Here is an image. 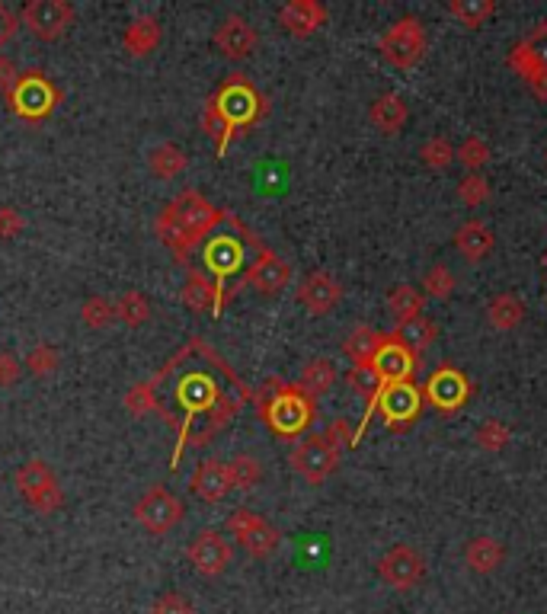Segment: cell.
Here are the masks:
<instances>
[{
	"label": "cell",
	"instance_id": "1",
	"mask_svg": "<svg viewBox=\"0 0 547 614\" xmlns=\"http://www.w3.org/2000/svg\"><path fill=\"white\" fill-rule=\"evenodd\" d=\"M144 387H148L151 410L164 416L176 432L170 467L180 464L186 448L212 442L234 413L253 400V391L240 381L237 371L199 336L173 352V359L151 381H144Z\"/></svg>",
	"mask_w": 547,
	"mask_h": 614
},
{
	"label": "cell",
	"instance_id": "2",
	"mask_svg": "<svg viewBox=\"0 0 547 614\" xmlns=\"http://www.w3.org/2000/svg\"><path fill=\"white\" fill-rule=\"evenodd\" d=\"M228 215H231L228 208H218L208 202L202 192L186 189L160 212L154 231L180 260H186L189 250L199 247L208 234H215L221 224L228 221Z\"/></svg>",
	"mask_w": 547,
	"mask_h": 614
},
{
	"label": "cell",
	"instance_id": "3",
	"mask_svg": "<svg viewBox=\"0 0 547 614\" xmlns=\"http://www.w3.org/2000/svg\"><path fill=\"white\" fill-rule=\"evenodd\" d=\"M231 228L234 231L212 234L202 247V269L218 285V314H221L224 301H228V279H234L237 272L247 266L250 250H263L260 237H256L247 224H240V218H234Z\"/></svg>",
	"mask_w": 547,
	"mask_h": 614
},
{
	"label": "cell",
	"instance_id": "4",
	"mask_svg": "<svg viewBox=\"0 0 547 614\" xmlns=\"http://www.w3.org/2000/svg\"><path fill=\"white\" fill-rule=\"evenodd\" d=\"M260 407L263 423L279 435V439H298L314 419V397L304 394L298 384L269 378L260 394H253Z\"/></svg>",
	"mask_w": 547,
	"mask_h": 614
},
{
	"label": "cell",
	"instance_id": "5",
	"mask_svg": "<svg viewBox=\"0 0 547 614\" xmlns=\"http://www.w3.org/2000/svg\"><path fill=\"white\" fill-rule=\"evenodd\" d=\"M208 106L218 112V119L228 125L231 135L256 125L269 109L266 96L256 90L244 74H231L228 80H224V84L218 87V93L208 100Z\"/></svg>",
	"mask_w": 547,
	"mask_h": 614
},
{
	"label": "cell",
	"instance_id": "6",
	"mask_svg": "<svg viewBox=\"0 0 547 614\" xmlns=\"http://www.w3.org/2000/svg\"><path fill=\"white\" fill-rule=\"evenodd\" d=\"M58 103H61V90L55 87V80L48 77L45 71H39V68L20 71L13 90L7 93L10 112H13V116L26 119V122H39L45 116H52Z\"/></svg>",
	"mask_w": 547,
	"mask_h": 614
},
{
	"label": "cell",
	"instance_id": "7",
	"mask_svg": "<svg viewBox=\"0 0 547 614\" xmlns=\"http://www.w3.org/2000/svg\"><path fill=\"white\" fill-rule=\"evenodd\" d=\"M426 29L423 23L416 20V16H400L397 23L388 26V32L378 39V52L381 58L394 64V68H413V64H420L423 55H426Z\"/></svg>",
	"mask_w": 547,
	"mask_h": 614
},
{
	"label": "cell",
	"instance_id": "8",
	"mask_svg": "<svg viewBox=\"0 0 547 614\" xmlns=\"http://www.w3.org/2000/svg\"><path fill=\"white\" fill-rule=\"evenodd\" d=\"M16 490L26 499V503L36 509L39 515H52L64 506V490L55 477V471L48 467L42 458L26 461L20 471H16Z\"/></svg>",
	"mask_w": 547,
	"mask_h": 614
},
{
	"label": "cell",
	"instance_id": "9",
	"mask_svg": "<svg viewBox=\"0 0 547 614\" xmlns=\"http://www.w3.org/2000/svg\"><path fill=\"white\" fill-rule=\"evenodd\" d=\"M423 387L413 381H394V384H381V391L375 397V413L388 423V429H404L410 426L423 410Z\"/></svg>",
	"mask_w": 547,
	"mask_h": 614
},
{
	"label": "cell",
	"instance_id": "10",
	"mask_svg": "<svg viewBox=\"0 0 547 614\" xmlns=\"http://www.w3.org/2000/svg\"><path fill=\"white\" fill-rule=\"evenodd\" d=\"M228 531L250 557H260V560L272 557V554H276V547L282 544L279 528L272 522H266L263 515H256L253 509H234L228 515Z\"/></svg>",
	"mask_w": 547,
	"mask_h": 614
},
{
	"label": "cell",
	"instance_id": "11",
	"mask_svg": "<svg viewBox=\"0 0 547 614\" xmlns=\"http://www.w3.org/2000/svg\"><path fill=\"white\" fill-rule=\"evenodd\" d=\"M183 512H186V506L167 487H151L135 503L138 525L148 531V535H154V538L167 535V531H173L176 525H180L183 522Z\"/></svg>",
	"mask_w": 547,
	"mask_h": 614
},
{
	"label": "cell",
	"instance_id": "12",
	"mask_svg": "<svg viewBox=\"0 0 547 614\" xmlns=\"http://www.w3.org/2000/svg\"><path fill=\"white\" fill-rule=\"evenodd\" d=\"M471 397V381L464 371H458L455 365H439L432 375L426 378L423 387V400L432 410L439 413H458L464 403Z\"/></svg>",
	"mask_w": 547,
	"mask_h": 614
},
{
	"label": "cell",
	"instance_id": "13",
	"mask_svg": "<svg viewBox=\"0 0 547 614\" xmlns=\"http://www.w3.org/2000/svg\"><path fill=\"white\" fill-rule=\"evenodd\" d=\"M340 455L343 451L336 448L324 432L320 435H311V439H304L292 448V467L308 480V483H324L333 471L336 464H340Z\"/></svg>",
	"mask_w": 547,
	"mask_h": 614
},
{
	"label": "cell",
	"instance_id": "14",
	"mask_svg": "<svg viewBox=\"0 0 547 614\" xmlns=\"http://www.w3.org/2000/svg\"><path fill=\"white\" fill-rule=\"evenodd\" d=\"M20 20L36 39L55 42L64 36V29L74 23V7L68 0H29L20 13Z\"/></svg>",
	"mask_w": 547,
	"mask_h": 614
},
{
	"label": "cell",
	"instance_id": "15",
	"mask_svg": "<svg viewBox=\"0 0 547 614\" xmlns=\"http://www.w3.org/2000/svg\"><path fill=\"white\" fill-rule=\"evenodd\" d=\"M378 576L391 589L407 592L413 586H420L426 579V560L420 551H413L410 544H394L388 554H381L378 560Z\"/></svg>",
	"mask_w": 547,
	"mask_h": 614
},
{
	"label": "cell",
	"instance_id": "16",
	"mask_svg": "<svg viewBox=\"0 0 547 614\" xmlns=\"http://www.w3.org/2000/svg\"><path fill=\"white\" fill-rule=\"evenodd\" d=\"M192 570L199 576H221L224 570L231 567L234 560V547L228 544V538L221 535V531H199L196 538H192L189 551H186Z\"/></svg>",
	"mask_w": 547,
	"mask_h": 614
},
{
	"label": "cell",
	"instance_id": "17",
	"mask_svg": "<svg viewBox=\"0 0 547 614\" xmlns=\"http://www.w3.org/2000/svg\"><path fill=\"white\" fill-rule=\"evenodd\" d=\"M244 282L250 288H256L260 295H279L282 288L292 282V266H288L279 253L272 250H260V256L250 263V269L244 272Z\"/></svg>",
	"mask_w": 547,
	"mask_h": 614
},
{
	"label": "cell",
	"instance_id": "18",
	"mask_svg": "<svg viewBox=\"0 0 547 614\" xmlns=\"http://www.w3.org/2000/svg\"><path fill=\"white\" fill-rule=\"evenodd\" d=\"M372 368L381 384H394V381H410L413 368H416V355L400 343L397 336H384V343L378 346Z\"/></svg>",
	"mask_w": 547,
	"mask_h": 614
},
{
	"label": "cell",
	"instance_id": "19",
	"mask_svg": "<svg viewBox=\"0 0 547 614\" xmlns=\"http://www.w3.org/2000/svg\"><path fill=\"white\" fill-rule=\"evenodd\" d=\"M343 298V285L336 282V276L330 272L317 269L311 276H304L301 285H298V301L308 307V314L320 317V314H330L336 304Z\"/></svg>",
	"mask_w": 547,
	"mask_h": 614
},
{
	"label": "cell",
	"instance_id": "20",
	"mask_svg": "<svg viewBox=\"0 0 547 614\" xmlns=\"http://www.w3.org/2000/svg\"><path fill=\"white\" fill-rule=\"evenodd\" d=\"M256 45H260V36H256V29L244 20V16H228L218 29H215V48L231 61H244L256 52Z\"/></svg>",
	"mask_w": 547,
	"mask_h": 614
},
{
	"label": "cell",
	"instance_id": "21",
	"mask_svg": "<svg viewBox=\"0 0 547 614\" xmlns=\"http://www.w3.org/2000/svg\"><path fill=\"white\" fill-rule=\"evenodd\" d=\"M324 23H327V7L317 4V0H288L279 10V26L298 39L314 36Z\"/></svg>",
	"mask_w": 547,
	"mask_h": 614
},
{
	"label": "cell",
	"instance_id": "22",
	"mask_svg": "<svg viewBox=\"0 0 547 614\" xmlns=\"http://www.w3.org/2000/svg\"><path fill=\"white\" fill-rule=\"evenodd\" d=\"M189 490L196 493L205 503H218L231 493V474H228V464L218 461V458H205L196 464V471L189 477Z\"/></svg>",
	"mask_w": 547,
	"mask_h": 614
},
{
	"label": "cell",
	"instance_id": "23",
	"mask_svg": "<svg viewBox=\"0 0 547 614\" xmlns=\"http://www.w3.org/2000/svg\"><path fill=\"white\" fill-rule=\"evenodd\" d=\"M160 39H164V26H160V20H157V16H151V13L135 16V20L128 23L125 36H122L125 52H132L135 58L151 55L154 48L160 45Z\"/></svg>",
	"mask_w": 547,
	"mask_h": 614
},
{
	"label": "cell",
	"instance_id": "24",
	"mask_svg": "<svg viewBox=\"0 0 547 614\" xmlns=\"http://www.w3.org/2000/svg\"><path fill=\"white\" fill-rule=\"evenodd\" d=\"M183 301L189 311H212L218 317V285L215 279L208 276L205 269H196V266H189L186 272V288H183Z\"/></svg>",
	"mask_w": 547,
	"mask_h": 614
},
{
	"label": "cell",
	"instance_id": "25",
	"mask_svg": "<svg viewBox=\"0 0 547 614\" xmlns=\"http://www.w3.org/2000/svg\"><path fill=\"white\" fill-rule=\"evenodd\" d=\"M407 116H410V109L404 103V96H397V93H381L372 103V109H368V119H372V125L381 135H397L400 128L407 125Z\"/></svg>",
	"mask_w": 547,
	"mask_h": 614
},
{
	"label": "cell",
	"instance_id": "26",
	"mask_svg": "<svg viewBox=\"0 0 547 614\" xmlns=\"http://www.w3.org/2000/svg\"><path fill=\"white\" fill-rule=\"evenodd\" d=\"M455 247H458V253L468 263H480V260H487L490 250H493V231L487 228L484 221L471 218V221H464L461 228H458Z\"/></svg>",
	"mask_w": 547,
	"mask_h": 614
},
{
	"label": "cell",
	"instance_id": "27",
	"mask_svg": "<svg viewBox=\"0 0 547 614\" xmlns=\"http://www.w3.org/2000/svg\"><path fill=\"white\" fill-rule=\"evenodd\" d=\"M464 560H468V567L474 573H493L503 567L506 560V551L500 541H493L490 535H480L474 541H468V547H464Z\"/></svg>",
	"mask_w": 547,
	"mask_h": 614
},
{
	"label": "cell",
	"instance_id": "28",
	"mask_svg": "<svg viewBox=\"0 0 547 614\" xmlns=\"http://www.w3.org/2000/svg\"><path fill=\"white\" fill-rule=\"evenodd\" d=\"M148 167L154 170V176H160V180H173V176H180L189 167V157L180 144L164 141V144H157V148H151Z\"/></svg>",
	"mask_w": 547,
	"mask_h": 614
},
{
	"label": "cell",
	"instance_id": "29",
	"mask_svg": "<svg viewBox=\"0 0 547 614\" xmlns=\"http://www.w3.org/2000/svg\"><path fill=\"white\" fill-rule=\"evenodd\" d=\"M384 343V333L372 330V327H356L343 343V352L352 365H372L378 346Z\"/></svg>",
	"mask_w": 547,
	"mask_h": 614
},
{
	"label": "cell",
	"instance_id": "30",
	"mask_svg": "<svg viewBox=\"0 0 547 614\" xmlns=\"http://www.w3.org/2000/svg\"><path fill=\"white\" fill-rule=\"evenodd\" d=\"M346 381H349L352 391H356L359 397H365V403H368L365 423H362L359 432H356V442H359V435L365 432L368 419H372V413H375L372 407H375V397H378V391H381V381H378V375H375V368H372V365H352V368H349V375H346Z\"/></svg>",
	"mask_w": 547,
	"mask_h": 614
},
{
	"label": "cell",
	"instance_id": "31",
	"mask_svg": "<svg viewBox=\"0 0 547 614\" xmlns=\"http://www.w3.org/2000/svg\"><path fill=\"white\" fill-rule=\"evenodd\" d=\"M487 320L493 330H516L525 320V304L516 295H496L487 307Z\"/></svg>",
	"mask_w": 547,
	"mask_h": 614
},
{
	"label": "cell",
	"instance_id": "32",
	"mask_svg": "<svg viewBox=\"0 0 547 614\" xmlns=\"http://www.w3.org/2000/svg\"><path fill=\"white\" fill-rule=\"evenodd\" d=\"M336 384V368L330 359H311L308 365L301 368V378H298V387L304 394H311L314 400L320 394H327L330 387Z\"/></svg>",
	"mask_w": 547,
	"mask_h": 614
},
{
	"label": "cell",
	"instance_id": "33",
	"mask_svg": "<svg viewBox=\"0 0 547 614\" xmlns=\"http://www.w3.org/2000/svg\"><path fill=\"white\" fill-rule=\"evenodd\" d=\"M388 307H391V317L397 320V327H404V323L423 317V295L413 285H397L388 295Z\"/></svg>",
	"mask_w": 547,
	"mask_h": 614
},
{
	"label": "cell",
	"instance_id": "34",
	"mask_svg": "<svg viewBox=\"0 0 547 614\" xmlns=\"http://www.w3.org/2000/svg\"><path fill=\"white\" fill-rule=\"evenodd\" d=\"M436 323L432 320H426V317H416V320H410V323H404V327H400L394 336L400 339V343H404L413 355H420V352H426L429 346H432V339H436Z\"/></svg>",
	"mask_w": 547,
	"mask_h": 614
},
{
	"label": "cell",
	"instance_id": "35",
	"mask_svg": "<svg viewBox=\"0 0 547 614\" xmlns=\"http://www.w3.org/2000/svg\"><path fill=\"white\" fill-rule=\"evenodd\" d=\"M445 10L448 16H455L461 26L477 29V26H484V20H490L496 7H493V0H452Z\"/></svg>",
	"mask_w": 547,
	"mask_h": 614
},
{
	"label": "cell",
	"instance_id": "36",
	"mask_svg": "<svg viewBox=\"0 0 547 614\" xmlns=\"http://www.w3.org/2000/svg\"><path fill=\"white\" fill-rule=\"evenodd\" d=\"M228 474H231V487L234 490H253L256 483H260V477H263V467H260V461H256L253 455H234L231 458V464H228Z\"/></svg>",
	"mask_w": 547,
	"mask_h": 614
},
{
	"label": "cell",
	"instance_id": "37",
	"mask_svg": "<svg viewBox=\"0 0 547 614\" xmlns=\"http://www.w3.org/2000/svg\"><path fill=\"white\" fill-rule=\"evenodd\" d=\"M112 304H116V320L128 323V327H141V323L151 317V301L141 292H125Z\"/></svg>",
	"mask_w": 547,
	"mask_h": 614
},
{
	"label": "cell",
	"instance_id": "38",
	"mask_svg": "<svg viewBox=\"0 0 547 614\" xmlns=\"http://www.w3.org/2000/svg\"><path fill=\"white\" fill-rule=\"evenodd\" d=\"M516 52L525 58V61H532L535 68H544L547 71V23H538L528 36L516 45Z\"/></svg>",
	"mask_w": 547,
	"mask_h": 614
},
{
	"label": "cell",
	"instance_id": "39",
	"mask_svg": "<svg viewBox=\"0 0 547 614\" xmlns=\"http://www.w3.org/2000/svg\"><path fill=\"white\" fill-rule=\"evenodd\" d=\"M80 317H84L87 327L103 330V327H109L112 320H116V304H112L109 298H103V295H93V298L84 301V307H80Z\"/></svg>",
	"mask_w": 547,
	"mask_h": 614
},
{
	"label": "cell",
	"instance_id": "40",
	"mask_svg": "<svg viewBox=\"0 0 547 614\" xmlns=\"http://www.w3.org/2000/svg\"><path fill=\"white\" fill-rule=\"evenodd\" d=\"M509 64H512V71H516L528 87L535 90V96H541V100H547V71L544 68H535L532 61H525L516 48H512V55H509Z\"/></svg>",
	"mask_w": 547,
	"mask_h": 614
},
{
	"label": "cell",
	"instance_id": "41",
	"mask_svg": "<svg viewBox=\"0 0 547 614\" xmlns=\"http://www.w3.org/2000/svg\"><path fill=\"white\" fill-rule=\"evenodd\" d=\"M455 157H458L471 173H477V170L490 160V148H487L484 138H464L461 148H455Z\"/></svg>",
	"mask_w": 547,
	"mask_h": 614
},
{
	"label": "cell",
	"instance_id": "42",
	"mask_svg": "<svg viewBox=\"0 0 547 614\" xmlns=\"http://www.w3.org/2000/svg\"><path fill=\"white\" fill-rule=\"evenodd\" d=\"M423 288H426V295H432V298H448L455 292V272L448 266H432L423 276Z\"/></svg>",
	"mask_w": 547,
	"mask_h": 614
},
{
	"label": "cell",
	"instance_id": "43",
	"mask_svg": "<svg viewBox=\"0 0 547 614\" xmlns=\"http://www.w3.org/2000/svg\"><path fill=\"white\" fill-rule=\"evenodd\" d=\"M58 359H61L58 349L48 346V343H42V346H36V349L26 355V368H29L36 378H45V375H52V371L58 368Z\"/></svg>",
	"mask_w": 547,
	"mask_h": 614
},
{
	"label": "cell",
	"instance_id": "44",
	"mask_svg": "<svg viewBox=\"0 0 547 614\" xmlns=\"http://www.w3.org/2000/svg\"><path fill=\"white\" fill-rule=\"evenodd\" d=\"M420 157L426 160L429 167L442 170V167H448V164L455 160V144L445 141V138H429L423 148H420Z\"/></svg>",
	"mask_w": 547,
	"mask_h": 614
},
{
	"label": "cell",
	"instance_id": "45",
	"mask_svg": "<svg viewBox=\"0 0 547 614\" xmlns=\"http://www.w3.org/2000/svg\"><path fill=\"white\" fill-rule=\"evenodd\" d=\"M458 196H461V202L464 205H484L487 202V196H490V186H487V180L480 173H468L461 180V186H458Z\"/></svg>",
	"mask_w": 547,
	"mask_h": 614
},
{
	"label": "cell",
	"instance_id": "46",
	"mask_svg": "<svg viewBox=\"0 0 547 614\" xmlns=\"http://www.w3.org/2000/svg\"><path fill=\"white\" fill-rule=\"evenodd\" d=\"M477 445L487 448V451H500L509 445V429L500 423V419H487V423L477 429Z\"/></svg>",
	"mask_w": 547,
	"mask_h": 614
},
{
	"label": "cell",
	"instance_id": "47",
	"mask_svg": "<svg viewBox=\"0 0 547 614\" xmlns=\"http://www.w3.org/2000/svg\"><path fill=\"white\" fill-rule=\"evenodd\" d=\"M151 614H196V605H192L183 592H164L151 605Z\"/></svg>",
	"mask_w": 547,
	"mask_h": 614
},
{
	"label": "cell",
	"instance_id": "48",
	"mask_svg": "<svg viewBox=\"0 0 547 614\" xmlns=\"http://www.w3.org/2000/svg\"><path fill=\"white\" fill-rule=\"evenodd\" d=\"M26 231V218L20 215V208L0 205V240H13Z\"/></svg>",
	"mask_w": 547,
	"mask_h": 614
},
{
	"label": "cell",
	"instance_id": "49",
	"mask_svg": "<svg viewBox=\"0 0 547 614\" xmlns=\"http://www.w3.org/2000/svg\"><path fill=\"white\" fill-rule=\"evenodd\" d=\"M122 403L132 416H148L151 413V397H148V387H144V384H135L132 391L125 394Z\"/></svg>",
	"mask_w": 547,
	"mask_h": 614
},
{
	"label": "cell",
	"instance_id": "50",
	"mask_svg": "<svg viewBox=\"0 0 547 614\" xmlns=\"http://www.w3.org/2000/svg\"><path fill=\"white\" fill-rule=\"evenodd\" d=\"M23 375V365L13 352H0V387H13Z\"/></svg>",
	"mask_w": 547,
	"mask_h": 614
},
{
	"label": "cell",
	"instance_id": "51",
	"mask_svg": "<svg viewBox=\"0 0 547 614\" xmlns=\"http://www.w3.org/2000/svg\"><path fill=\"white\" fill-rule=\"evenodd\" d=\"M327 435V439L336 445V448H349V445H356V435H352V429H349V423H346V419H336V423L324 432Z\"/></svg>",
	"mask_w": 547,
	"mask_h": 614
},
{
	"label": "cell",
	"instance_id": "52",
	"mask_svg": "<svg viewBox=\"0 0 547 614\" xmlns=\"http://www.w3.org/2000/svg\"><path fill=\"white\" fill-rule=\"evenodd\" d=\"M16 26H20V16H16L7 4H0V48L13 39Z\"/></svg>",
	"mask_w": 547,
	"mask_h": 614
},
{
	"label": "cell",
	"instance_id": "53",
	"mask_svg": "<svg viewBox=\"0 0 547 614\" xmlns=\"http://www.w3.org/2000/svg\"><path fill=\"white\" fill-rule=\"evenodd\" d=\"M16 77H20V71H16V64L10 61V58H4L0 55V93H10L13 90V84H16Z\"/></svg>",
	"mask_w": 547,
	"mask_h": 614
},
{
	"label": "cell",
	"instance_id": "54",
	"mask_svg": "<svg viewBox=\"0 0 547 614\" xmlns=\"http://www.w3.org/2000/svg\"><path fill=\"white\" fill-rule=\"evenodd\" d=\"M544 266H547V253H544Z\"/></svg>",
	"mask_w": 547,
	"mask_h": 614
}]
</instances>
